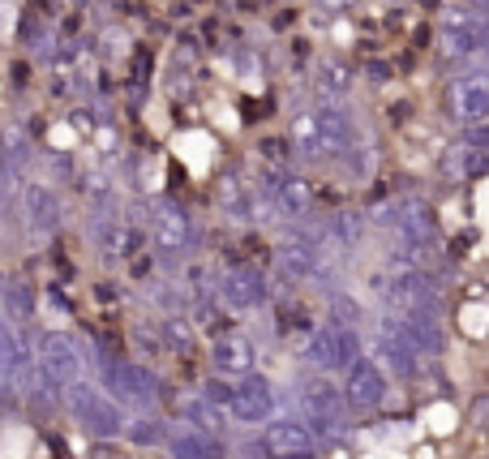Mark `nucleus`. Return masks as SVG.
I'll list each match as a JSON object with an SVG mask.
<instances>
[{
  "mask_svg": "<svg viewBox=\"0 0 489 459\" xmlns=\"http://www.w3.org/2000/svg\"><path fill=\"white\" fill-rule=\"evenodd\" d=\"M65 408H69V417L86 429V434H95V438H120L125 434V412H120V403L103 391L99 383H78L65 386Z\"/></svg>",
  "mask_w": 489,
  "mask_h": 459,
  "instance_id": "f257e3e1",
  "label": "nucleus"
},
{
  "mask_svg": "<svg viewBox=\"0 0 489 459\" xmlns=\"http://www.w3.org/2000/svg\"><path fill=\"white\" fill-rule=\"evenodd\" d=\"M82 365H86V357H82V344L74 335L48 331L39 340V383L48 386L52 395L65 400V386L82 378Z\"/></svg>",
  "mask_w": 489,
  "mask_h": 459,
  "instance_id": "f03ea898",
  "label": "nucleus"
},
{
  "mask_svg": "<svg viewBox=\"0 0 489 459\" xmlns=\"http://www.w3.org/2000/svg\"><path fill=\"white\" fill-rule=\"evenodd\" d=\"M99 386L125 408H151L155 403V378L134 361H117V357H95Z\"/></svg>",
  "mask_w": 489,
  "mask_h": 459,
  "instance_id": "7ed1b4c3",
  "label": "nucleus"
},
{
  "mask_svg": "<svg viewBox=\"0 0 489 459\" xmlns=\"http://www.w3.org/2000/svg\"><path fill=\"white\" fill-rule=\"evenodd\" d=\"M361 357V340H356V326H318L305 344V361L322 374H335V369H348V365Z\"/></svg>",
  "mask_w": 489,
  "mask_h": 459,
  "instance_id": "20e7f679",
  "label": "nucleus"
},
{
  "mask_svg": "<svg viewBox=\"0 0 489 459\" xmlns=\"http://www.w3.org/2000/svg\"><path fill=\"white\" fill-rule=\"evenodd\" d=\"M262 198H266V211L275 219H288V224H305L310 215V185L293 172H271L262 181Z\"/></svg>",
  "mask_w": 489,
  "mask_h": 459,
  "instance_id": "39448f33",
  "label": "nucleus"
},
{
  "mask_svg": "<svg viewBox=\"0 0 489 459\" xmlns=\"http://www.w3.org/2000/svg\"><path fill=\"white\" fill-rule=\"evenodd\" d=\"M344 395L335 391L331 383H310L301 391V408H305V425L322 438H335L344 434Z\"/></svg>",
  "mask_w": 489,
  "mask_h": 459,
  "instance_id": "423d86ee",
  "label": "nucleus"
},
{
  "mask_svg": "<svg viewBox=\"0 0 489 459\" xmlns=\"http://www.w3.org/2000/svg\"><path fill=\"white\" fill-rule=\"evenodd\" d=\"M450 116L472 129V125H489V69H468L450 86Z\"/></svg>",
  "mask_w": 489,
  "mask_h": 459,
  "instance_id": "0eeeda50",
  "label": "nucleus"
},
{
  "mask_svg": "<svg viewBox=\"0 0 489 459\" xmlns=\"http://www.w3.org/2000/svg\"><path fill=\"white\" fill-rule=\"evenodd\" d=\"M275 412V386L258 374H245L232 386V400H228V417L236 425H266Z\"/></svg>",
  "mask_w": 489,
  "mask_h": 459,
  "instance_id": "6e6552de",
  "label": "nucleus"
},
{
  "mask_svg": "<svg viewBox=\"0 0 489 459\" xmlns=\"http://www.w3.org/2000/svg\"><path fill=\"white\" fill-rule=\"evenodd\" d=\"M151 241L163 258H180L189 241H194V224H189V215L180 211L177 202H155L151 207Z\"/></svg>",
  "mask_w": 489,
  "mask_h": 459,
  "instance_id": "1a4fd4ad",
  "label": "nucleus"
},
{
  "mask_svg": "<svg viewBox=\"0 0 489 459\" xmlns=\"http://www.w3.org/2000/svg\"><path fill=\"white\" fill-rule=\"evenodd\" d=\"M22 219H26V228L35 232V236H52L60 228V219H65V207H60V198L52 185H43V181H22Z\"/></svg>",
  "mask_w": 489,
  "mask_h": 459,
  "instance_id": "9d476101",
  "label": "nucleus"
},
{
  "mask_svg": "<svg viewBox=\"0 0 489 459\" xmlns=\"http://www.w3.org/2000/svg\"><path fill=\"white\" fill-rule=\"evenodd\" d=\"M219 301L236 313H249V309L266 305V275L258 267H232L223 279H219Z\"/></svg>",
  "mask_w": 489,
  "mask_h": 459,
  "instance_id": "9b49d317",
  "label": "nucleus"
},
{
  "mask_svg": "<svg viewBox=\"0 0 489 459\" xmlns=\"http://www.w3.org/2000/svg\"><path fill=\"white\" fill-rule=\"evenodd\" d=\"M313 446H318V434L305 421H266L262 429V451L271 459H305Z\"/></svg>",
  "mask_w": 489,
  "mask_h": 459,
  "instance_id": "f8f14e48",
  "label": "nucleus"
},
{
  "mask_svg": "<svg viewBox=\"0 0 489 459\" xmlns=\"http://www.w3.org/2000/svg\"><path fill=\"white\" fill-rule=\"evenodd\" d=\"M344 400L348 408H361V412H370L378 403L387 400V374L370 361V357H356L348 365V386H344Z\"/></svg>",
  "mask_w": 489,
  "mask_h": 459,
  "instance_id": "ddd939ff",
  "label": "nucleus"
},
{
  "mask_svg": "<svg viewBox=\"0 0 489 459\" xmlns=\"http://www.w3.org/2000/svg\"><path fill=\"white\" fill-rule=\"evenodd\" d=\"M373 348H378V357L391 365L395 374H412V369H416V361H421V352H416V348H412V340L399 331V318H395L391 309H387V318H378Z\"/></svg>",
  "mask_w": 489,
  "mask_h": 459,
  "instance_id": "4468645a",
  "label": "nucleus"
},
{
  "mask_svg": "<svg viewBox=\"0 0 489 459\" xmlns=\"http://www.w3.org/2000/svg\"><path fill=\"white\" fill-rule=\"evenodd\" d=\"M168 442V455L172 459H223V442L206 429H194V425H177L163 434Z\"/></svg>",
  "mask_w": 489,
  "mask_h": 459,
  "instance_id": "2eb2a0df",
  "label": "nucleus"
},
{
  "mask_svg": "<svg viewBox=\"0 0 489 459\" xmlns=\"http://www.w3.org/2000/svg\"><path fill=\"white\" fill-rule=\"evenodd\" d=\"M254 361H258V352L245 335H228V340H219V344L211 348V365H215V374H223V378H245V374H254Z\"/></svg>",
  "mask_w": 489,
  "mask_h": 459,
  "instance_id": "dca6fc26",
  "label": "nucleus"
},
{
  "mask_svg": "<svg viewBox=\"0 0 489 459\" xmlns=\"http://www.w3.org/2000/svg\"><path fill=\"white\" fill-rule=\"evenodd\" d=\"M313 91H318L322 103H344V99L353 95V69H348L344 60H322Z\"/></svg>",
  "mask_w": 489,
  "mask_h": 459,
  "instance_id": "f3484780",
  "label": "nucleus"
},
{
  "mask_svg": "<svg viewBox=\"0 0 489 459\" xmlns=\"http://www.w3.org/2000/svg\"><path fill=\"white\" fill-rule=\"evenodd\" d=\"M185 421L194 425V429H206V434H215L219 425H223V412H219V403L206 395V400H189V403H185Z\"/></svg>",
  "mask_w": 489,
  "mask_h": 459,
  "instance_id": "a211bd4d",
  "label": "nucleus"
},
{
  "mask_svg": "<svg viewBox=\"0 0 489 459\" xmlns=\"http://www.w3.org/2000/svg\"><path fill=\"white\" fill-rule=\"evenodd\" d=\"M4 309H9V318H13V322H26V318H31V292H26L22 279L4 284Z\"/></svg>",
  "mask_w": 489,
  "mask_h": 459,
  "instance_id": "6ab92c4d",
  "label": "nucleus"
},
{
  "mask_svg": "<svg viewBox=\"0 0 489 459\" xmlns=\"http://www.w3.org/2000/svg\"><path fill=\"white\" fill-rule=\"evenodd\" d=\"M331 313H335V322H339V326H356V322H361V305H356L353 296H344V292H335V296H331Z\"/></svg>",
  "mask_w": 489,
  "mask_h": 459,
  "instance_id": "aec40b11",
  "label": "nucleus"
},
{
  "mask_svg": "<svg viewBox=\"0 0 489 459\" xmlns=\"http://www.w3.org/2000/svg\"><path fill=\"white\" fill-rule=\"evenodd\" d=\"M129 438L151 442V438H159V429H155V425H137V429H129Z\"/></svg>",
  "mask_w": 489,
  "mask_h": 459,
  "instance_id": "412c9836",
  "label": "nucleus"
},
{
  "mask_svg": "<svg viewBox=\"0 0 489 459\" xmlns=\"http://www.w3.org/2000/svg\"><path fill=\"white\" fill-rule=\"evenodd\" d=\"M313 4H322V9H344L348 0H313Z\"/></svg>",
  "mask_w": 489,
  "mask_h": 459,
  "instance_id": "4be33fe9",
  "label": "nucleus"
},
{
  "mask_svg": "<svg viewBox=\"0 0 489 459\" xmlns=\"http://www.w3.org/2000/svg\"><path fill=\"white\" fill-rule=\"evenodd\" d=\"M464 4H481V9H485V0H464Z\"/></svg>",
  "mask_w": 489,
  "mask_h": 459,
  "instance_id": "5701e85b",
  "label": "nucleus"
}]
</instances>
